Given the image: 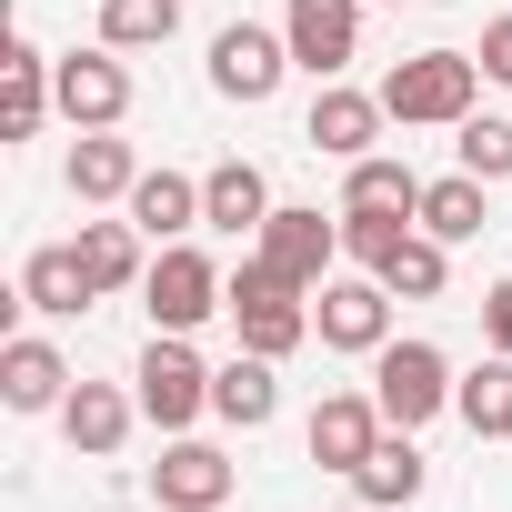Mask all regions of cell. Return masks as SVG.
Listing matches in <instances>:
<instances>
[{
  "instance_id": "cell-7",
  "label": "cell",
  "mask_w": 512,
  "mask_h": 512,
  "mask_svg": "<svg viewBox=\"0 0 512 512\" xmlns=\"http://www.w3.org/2000/svg\"><path fill=\"white\" fill-rule=\"evenodd\" d=\"M332 251H342V221H322L312 201H282V211L262 221V262H272L282 282H302V292L332 282Z\"/></svg>"
},
{
  "instance_id": "cell-22",
  "label": "cell",
  "mask_w": 512,
  "mask_h": 512,
  "mask_svg": "<svg viewBox=\"0 0 512 512\" xmlns=\"http://www.w3.org/2000/svg\"><path fill=\"white\" fill-rule=\"evenodd\" d=\"M342 211H412V221H422V171H412V161L362 151V161H352V181H342Z\"/></svg>"
},
{
  "instance_id": "cell-15",
  "label": "cell",
  "mask_w": 512,
  "mask_h": 512,
  "mask_svg": "<svg viewBox=\"0 0 512 512\" xmlns=\"http://www.w3.org/2000/svg\"><path fill=\"white\" fill-rule=\"evenodd\" d=\"M0 402H11V412H61V402H71V362L21 332L11 352H0Z\"/></svg>"
},
{
  "instance_id": "cell-23",
  "label": "cell",
  "mask_w": 512,
  "mask_h": 512,
  "mask_svg": "<svg viewBox=\"0 0 512 512\" xmlns=\"http://www.w3.org/2000/svg\"><path fill=\"white\" fill-rule=\"evenodd\" d=\"M131 181H141L131 141H111V131H81V151H71V191H81V201H131Z\"/></svg>"
},
{
  "instance_id": "cell-20",
  "label": "cell",
  "mask_w": 512,
  "mask_h": 512,
  "mask_svg": "<svg viewBox=\"0 0 512 512\" xmlns=\"http://www.w3.org/2000/svg\"><path fill=\"white\" fill-rule=\"evenodd\" d=\"M61 432H71V452H121V432H131V402L111 392V382H71V402H61Z\"/></svg>"
},
{
  "instance_id": "cell-21",
  "label": "cell",
  "mask_w": 512,
  "mask_h": 512,
  "mask_svg": "<svg viewBox=\"0 0 512 512\" xmlns=\"http://www.w3.org/2000/svg\"><path fill=\"white\" fill-rule=\"evenodd\" d=\"M352 492H362V502H382V512H402V502H422V452H412V432H382V442L362 452V472H352Z\"/></svg>"
},
{
  "instance_id": "cell-28",
  "label": "cell",
  "mask_w": 512,
  "mask_h": 512,
  "mask_svg": "<svg viewBox=\"0 0 512 512\" xmlns=\"http://www.w3.org/2000/svg\"><path fill=\"white\" fill-rule=\"evenodd\" d=\"M412 241V211H342V251L362 272H392V251Z\"/></svg>"
},
{
  "instance_id": "cell-10",
  "label": "cell",
  "mask_w": 512,
  "mask_h": 512,
  "mask_svg": "<svg viewBox=\"0 0 512 512\" xmlns=\"http://www.w3.org/2000/svg\"><path fill=\"white\" fill-rule=\"evenodd\" d=\"M51 91H61V121H71V131H111V121L131 111V71H121L111 51H71V61H51Z\"/></svg>"
},
{
  "instance_id": "cell-4",
  "label": "cell",
  "mask_w": 512,
  "mask_h": 512,
  "mask_svg": "<svg viewBox=\"0 0 512 512\" xmlns=\"http://www.w3.org/2000/svg\"><path fill=\"white\" fill-rule=\"evenodd\" d=\"M372 402H382L392 432H422L432 412H452V362L432 342H382L372 352Z\"/></svg>"
},
{
  "instance_id": "cell-26",
  "label": "cell",
  "mask_w": 512,
  "mask_h": 512,
  "mask_svg": "<svg viewBox=\"0 0 512 512\" xmlns=\"http://www.w3.org/2000/svg\"><path fill=\"white\" fill-rule=\"evenodd\" d=\"M422 231H432V241H472V231H482V181H472V171L422 181Z\"/></svg>"
},
{
  "instance_id": "cell-8",
  "label": "cell",
  "mask_w": 512,
  "mask_h": 512,
  "mask_svg": "<svg viewBox=\"0 0 512 512\" xmlns=\"http://www.w3.org/2000/svg\"><path fill=\"white\" fill-rule=\"evenodd\" d=\"M282 71H292V41H272V31H251V21H231L221 41H211V91L221 101H272L282 91Z\"/></svg>"
},
{
  "instance_id": "cell-18",
  "label": "cell",
  "mask_w": 512,
  "mask_h": 512,
  "mask_svg": "<svg viewBox=\"0 0 512 512\" xmlns=\"http://www.w3.org/2000/svg\"><path fill=\"white\" fill-rule=\"evenodd\" d=\"M21 302H31V312H51V322H71V312H91V302H101V292H91V262H81V241H61V251H31Z\"/></svg>"
},
{
  "instance_id": "cell-19",
  "label": "cell",
  "mask_w": 512,
  "mask_h": 512,
  "mask_svg": "<svg viewBox=\"0 0 512 512\" xmlns=\"http://www.w3.org/2000/svg\"><path fill=\"white\" fill-rule=\"evenodd\" d=\"M131 221H141V241H181V231L201 221V181H181V171H141V181H131Z\"/></svg>"
},
{
  "instance_id": "cell-9",
  "label": "cell",
  "mask_w": 512,
  "mask_h": 512,
  "mask_svg": "<svg viewBox=\"0 0 512 512\" xmlns=\"http://www.w3.org/2000/svg\"><path fill=\"white\" fill-rule=\"evenodd\" d=\"M282 41H292V71L342 81V61H352V41H362V0H292V11H282Z\"/></svg>"
},
{
  "instance_id": "cell-27",
  "label": "cell",
  "mask_w": 512,
  "mask_h": 512,
  "mask_svg": "<svg viewBox=\"0 0 512 512\" xmlns=\"http://www.w3.org/2000/svg\"><path fill=\"white\" fill-rule=\"evenodd\" d=\"M452 412H462L472 432H512V352H502V362H482L472 382H452Z\"/></svg>"
},
{
  "instance_id": "cell-3",
  "label": "cell",
  "mask_w": 512,
  "mask_h": 512,
  "mask_svg": "<svg viewBox=\"0 0 512 512\" xmlns=\"http://www.w3.org/2000/svg\"><path fill=\"white\" fill-rule=\"evenodd\" d=\"M141 392V412L161 422V432H191L201 412H211V362L191 352V332H151V352H141V372H131Z\"/></svg>"
},
{
  "instance_id": "cell-13",
  "label": "cell",
  "mask_w": 512,
  "mask_h": 512,
  "mask_svg": "<svg viewBox=\"0 0 512 512\" xmlns=\"http://www.w3.org/2000/svg\"><path fill=\"white\" fill-rule=\"evenodd\" d=\"M382 432H392V422H382V402H372V392H322V412H312V462L362 472V452H372Z\"/></svg>"
},
{
  "instance_id": "cell-6",
  "label": "cell",
  "mask_w": 512,
  "mask_h": 512,
  "mask_svg": "<svg viewBox=\"0 0 512 512\" xmlns=\"http://www.w3.org/2000/svg\"><path fill=\"white\" fill-rule=\"evenodd\" d=\"M312 332H322L332 352H382V342H392V282H382V272L322 282V292H312Z\"/></svg>"
},
{
  "instance_id": "cell-14",
  "label": "cell",
  "mask_w": 512,
  "mask_h": 512,
  "mask_svg": "<svg viewBox=\"0 0 512 512\" xmlns=\"http://www.w3.org/2000/svg\"><path fill=\"white\" fill-rule=\"evenodd\" d=\"M51 111H61V91H51V61H41L31 41H11V61H0V141H31Z\"/></svg>"
},
{
  "instance_id": "cell-29",
  "label": "cell",
  "mask_w": 512,
  "mask_h": 512,
  "mask_svg": "<svg viewBox=\"0 0 512 512\" xmlns=\"http://www.w3.org/2000/svg\"><path fill=\"white\" fill-rule=\"evenodd\" d=\"M452 151H462V171H472V181H512V121L472 111V121H452Z\"/></svg>"
},
{
  "instance_id": "cell-11",
  "label": "cell",
  "mask_w": 512,
  "mask_h": 512,
  "mask_svg": "<svg viewBox=\"0 0 512 512\" xmlns=\"http://www.w3.org/2000/svg\"><path fill=\"white\" fill-rule=\"evenodd\" d=\"M231 482H241V462H231V452H211V442H171V452L151 462L161 512H221V502H231Z\"/></svg>"
},
{
  "instance_id": "cell-16",
  "label": "cell",
  "mask_w": 512,
  "mask_h": 512,
  "mask_svg": "<svg viewBox=\"0 0 512 512\" xmlns=\"http://www.w3.org/2000/svg\"><path fill=\"white\" fill-rule=\"evenodd\" d=\"M211 412H221V422H241V432H262V422L282 412V382H272V352H231V362L211 372Z\"/></svg>"
},
{
  "instance_id": "cell-30",
  "label": "cell",
  "mask_w": 512,
  "mask_h": 512,
  "mask_svg": "<svg viewBox=\"0 0 512 512\" xmlns=\"http://www.w3.org/2000/svg\"><path fill=\"white\" fill-rule=\"evenodd\" d=\"M442 251H452V241H432V231H412V241L392 251V272H382V282H392L402 302H432V292H442Z\"/></svg>"
},
{
  "instance_id": "cell-17",
  "label": "cell",
  "mask_w": 512,
  "mask_h": 512,
  "mask_svg": "<svg viewBox=\"0 0 512 512\" xmlns=\"http://www.w3.org/2000/svg\"><path fill=\"white\" fill-rule=\"evenodd\" d=\"M282 201H272V181L251 171V161H221V171H201V221L211 231H262Z\"/></svg>"
},
{
  "instance_id": "cell-1",
  "label": "cell",
  "mask_w": 512,
  "mask_h": 512,
  "mask_svg": "<svg viewBox=\"0 0 512 512\" xmlns=\"http://www.w3.org/2000/svg\"><path fill=\"white\" fill-rule=\"evenodd\" d=\"M231 332H241V352H272V362H282V352L312 342V292L282 282L262 251H251V262L231 272Z\"/></svg>"
},
{
  "instance_id": "cell-12",
  "label": "cell",
  "mask_w": 512,
  "mask_h": 512,
  "mask_svg": "<svg viewBox=\"0 0 512 512\" xmlns=\"http://www.w3.org/2000/svg\"><path fill=\"white\" fill-rule=\"evenodd\" d=\"M382 121H392V111H382V91H342V81H322V91H312L302 141H312V151H332V161H362V151L382 141Z\"/></svg>"
},
{
  "instance_id": "cell-31",
  "label": "cell",
  "mask_w": 512,
  "mask_h": 512,
  "mask_svg": "<svg viewBox=\"0 0 512 512\" xmlns=\"http://www.w3.org/2000/svg\"><path fill=\"white\" fill-rule=\"evenodd\" d=\"M482 81H512V11L482 21Z\"/></svg>"
},
{
  "instance_id": "cell-2",
  "label": "cell",
  "mask_w": 512,
  "mask_h": 512,
  "mask_svg": "<svg viewBox=\"0 0 512 512\" xmlns=\"http://www.w3.org/2000/svg\"><path fill=\"white\" fill-rule=\"evenodd\" d=\"M472 91H482V61H462V51H412V61H392V81H382V111L412 131V121H472Z\"/></svg>"
},
{
  "instance_id": "cell-33",
  "label": "cell",
  "mask_w": 512,
  "mask_h": 512,
  "mask_svg": "<svg viewBox=\"0 0 512 512\" xmlns=\"http://www.w3.org/2000/svg\"><path fill=\"white\" fill-rule=\"evenodd\" d=\"M392 11H412V0H392Z\"/></svg>"
},
{
  "instance_id": "cell-32",
  "label": "cell",
  "mask_w": 512,
  "mask_h": 512,
  "mask_svg": "<svg viewBox=\"0 0 512 512\" xmlns=\"http://www.w3.org/2000/svg\"><path fill=\"white\" fill-rule=\"evenodd\" d=\"M482 332H492V352H512V282L482 292Z\"/></svg>"
},
{
  "instance_id": "cell-25",
  "label": "cell",
  "mask_w": 512,
  "mask_h": 512,
  "mask_svg": "<svg viewBox=\"0 0 512 512\" xmlns=\"http://www.w3.org/2000/svg\"><path fill=\"white\" fill-rule=\"evenodd\" d=\"M181 31V0H101V51H151Z\"/></svg>"
},
{
  "instance_id": "cell-24",
  "label": "cell",
  "mask_w": 512,
  "mask_h": 512,
  "mask_svg": "<svg viewBox=\"0 0 512 512\" xmlns=\"http://www.w3.org/2000/svg\"><path fill=\"white\" fill-rule=\"evenodd\" d=\"M81 262H91V292L141 282V221H81Z\"/></svg>"
},
{
  "instance_id": "cell-5",
  "label": "cell",
  "mask_w": 512,
  "mask_h": 512,
  "mask_svg": "<svg viewBox=\"0 0 512 512\" xmlns=\"http://www.w3.org/2000/svg\"><path fill=\"white\" fill-rule=\"evenodd\" d=\"M141 302H151V332H201L211 312H231V282L201 262L191 241H171L161 262L141 272Z\"/></svg>"
}]
</instances>
